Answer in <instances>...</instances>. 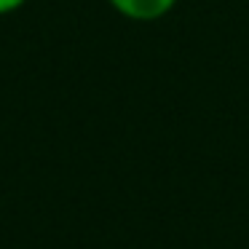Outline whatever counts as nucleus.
I'll return each instance as SVG.
<instances>
[{
  "label": "nucleus",
  "mask_w": 249,
  "mask_h": 249,
  "mask_svg": "<svg viewBox=\"0 0 249 249\" xmlns=\"http://www.w3.org/2000/svg\"><path fill=\"white\" fill-rule=\"evenodd\" d=\"M107 3L129 22H158L177 6V0H107Z\"/></svg>",
  "instance_id": "1"
},
{
  "label": "nucleus",
  "mask_w": 249,
  "mask_h": 249,
  "mask_svg": "<svg viewBox=\"0 0 249 249\" xmlns=\"http://www.w3.org/2000/svg\"><path fill=\"white\" fill-rule=\"evenodd\" d=\"M27 0H0V17H6V14H14L24 6Z\"/></svg>",
  "instance_id": "2"
}]
</instances>
